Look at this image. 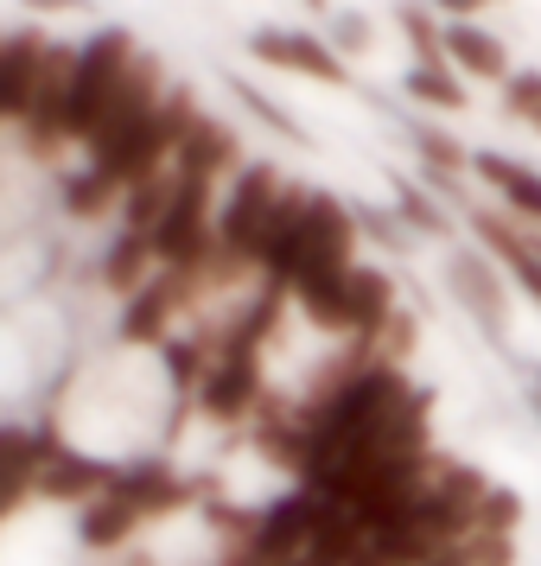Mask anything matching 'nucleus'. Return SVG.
Masks as SVG:
<instances>
[{
    "label": "nucleus",
    "mask_w": 541,
    "mask_h": 566,
    "mask_svg": "<svg viewBox=\"0 0 541 566\" xmlns=\"http://www.w3.org/2000/svg\"><path fill=\"white\" fill-rule=\"evenodd\" d=\"M427 566H471V560H465V547H459V541H452V547H439V554H434V560H427Z\"/></svg>",
    "instance_id": "obj_36"
},
{
    "label": "nucleus",
    "mask_w": 541,
    "mask_h": 566,
    "mask_svg": "<svg viewBox=\"0 0 541 566\" xmlns=\"http://www.w3.org/2000/svg\"><path fill=\"white\" fill-rule=\"evenodd\" d=\"M191 293H198V274H179V268H159L154 281L141 286L134 300H122V344H166L173 332V318L191 306Z\"/></svg>",
    "instance_id": "obj_10"
},
{
    "label": "nucleus",
    "mask_w": 541,
    "mask_h": 566,
    "mask_svg": "<svg viewBox=\"0 0 541 566\" xmlns=\"http://www.w3.org/2000/svg\"><path fill=\"white\" fill-rule=\"evenodd\" d=\"M446 286H452V300L465 306V318H471L497 350H510V274H503L485 249H452V255H446Z\"/></svg>",
    "instance_id": "obj_4"
},
{
    "label": "nucleus",
    "mask_w": 541,
    "mask_h": 566,
    "mask_svg": "<svg viewBox=\"0 0 541 566\" xmlns=\"http://www.w3.org/2000/svg\"><path fill=\"white\" fill-rule=\"evenodd\" d=\"M395 312H402L395 306V274H388V268H370V261L351 268V337L376 350V337L388 332Z\"/></svg>",
    "instance_id": "obj_17"
},
{
    "label": "nucleus",
    "mask_w": 541,
    "mask_h": 566,
    "mask_svg": "<svg viewBox=\"0 0 541 566\" xmlns=\"http://www.w3.org/2000/svg\"><path fill=\"white\" fill-rule=\"evenodd\" d=\"M159 274V249H154V230H122L115 242L103 249V286L115 300H134L141 286Z\"/></svg>",
    "instance_id": "obj_18"
},
{
    "label": "nucleus",
    "mask_w": 541,
    "mask_h": 566,
    "mask_svg": "<svg viewBox=\"0 0 541 566\" xmlns=\"http://www.w3.org/2000/svg\"><path fill=\"white\" fill-rule=\"evenodd\" d=\"M446 64L459 71L465 83H510V45L497 39L478 20H446Z\"/></svg>",
    "instance_id": "obj_14"
},
{
    "label": "nucleus",
    "mask_w": 541,
    "mask_h": 566,
    "mask_svg": "<svg viewBox=\"0 0 541 566\" xmlns=\"http://www.w3.org/2000/svg\"><path fill=\"white\" fill-rule=\"evenodd\" d=\"M71 77H77V45H52L27 122H20V140H27L32 159H52L71 147Z\"/></svg>",
    "instance_id": "obj_5"
},
{
    "label": "nucleus",
    "mask_w": 541,
    "mask_h": 566,
    "mask_svg": "<svg viewBox=\"0 0 541 566\" xmlns=\"http://www.w3.org/2000/svg\"><path fill=\"white\" fill-rule=\"evenodd\" d=\"M402 96L420 108H439V115H459L471 103V90L452 64H408V77H402Z\"/></svg>",
    "instance_id": "obj_23"
},
{
    "label": "nucleus",
    "mask_w": 541,
    "mask_h": 566,
    "mask_svg": "<svg viewBox=\"0 0 541 566\" xmlns=\"http://www.w3.org/2000/svg\"><path fill=\"white\" fill-rule=\"evenodd\" d=\"M370 39H376V32H370V13H357V7H337L332 20H325V45H332L344 64L370 52Z\"/></svg>",
    "instance_id": "obj_29"
},
{
    "label": "nucleus",
    "mask_w": 541,
    "mask_h": 566,
    "mask_svg": "<svg viewBox=\"0 0 541 566\" xmlns=\"http://www.w3.org/2000/svg\"><path fill=\"white\" fill-rule=\"evenodd\" d=\"M173 191H179V172L166 166L154 179L128 185V198H122V230H159V217L173 210Z\"/></svg>",
    "instance_id": "obj_25"
},
{
    "label": "nucleus",
    "mask_w": 541,
    "mask_h": 566,
    "mask_svg": "<svg viewBox=\"0 0 541 566\" xmlns=\"http://www.w3.org/2000/svg\"><path fill=\"white\" fill-rule=\"evenodd\" d=\"M351 210H357V230L370 235V242H383L388 255H408V249H414V230L395 217V205H388V210L383 205H351Z\"/></svg>",
    "instance_id": "obj_28"
},
{
    "label": "nucleus",
    "mask_w": 541,
    "mask_h": 566,
    "mask_svg": "<svg viewBox=\"0 0 541 566\" xmlns=\"http://www.w3.org/2000/svg\"><path fill=\"white\" fill-rule=\"evenodd\" d=\"M281 191H287V179L268 159H249L236 172L230 191H223V205H217V261H210V274L261 268V242H268V223H274Z\"/></svg>",
    "instance_id": "obj_1"
},
{
    "label": "nucleus",
    "mask_w": 541,
    "mask_h": 566,
    "mask_svg": "<svg viewBox=\"0 0 541 566\" xmlns=\"http://www.w3.org/2000/svg\"><path fill=\"white\" fill-rule=\"evenodd\" d=\"M134 64H141V45L128 27H96L77 45V77H71V140L77 147H90V134L103 128L108 103L122 96Z\"/></svg>",
    "instance_id": "obj_2"
},
{
    "label": "nucleus",
    "mask_w": 541,
    "mask_h": 566,
    "mask_svg": "<svg viewBox=\"0 0 541 566\" xmlns=\"http://www.w3.org/2000/svg\"><path fill=\"white\" fill-rule=\"evenodd\" d=\"M357 235H363L357 210L344 205V198H332V191H312L306 235H300V274H351L357 268Z\"/></svg>",
    "instance_id": "obj_6"
},
{
    "label": "nucleus",
    "mask_w": 541,
    "mask_h": 566,
    "mask_svg": "<svg viewBox=\"0 0 541 566\" xmlns=\"http://www.w3.org/2000/svg\"><path fill=\"white\" fill-rule=\"evenodd\" d=\"M115 496H128L141 522H159V515H173L191 503V484H185L173 464L159 459H141V464H122V478H115Z\"/></svg>",
    "instance_id": "obj_15"
},
{
    "label": "nucleus",
    "mask_w": 541,
    "mask_h": 566,
    "mask_svg": "<svg viewBox=\"0 0 541 566\" xmlns=\"http://www.w3.org/2000/svg\"><path fill=\"white\" fill-rule=\"evenodd\" d=\"M434 13H446V20H478L485 13V0H427Z\"/></svg>",
    "instance_id": "obj_34"
},
{
    "label": "nucleus",
    "mask_w": 541,
    "mask_h": 566,
    "mask_svg": "<svg viewBox=\"0 0 541 566\" xmlns=\"http://www.w3.org/2000/svg\"><path fill=\"white\" fill-rule=\"evenodd\" d=\"M230 90H236V103L249 108V115H256V122H268V128H274V134H287V140H306V134H300V122H293V115H287L281 103H268V96H261L256 83L230 77Z\"/></svg>",
    "instance_id": "obj_31"
},
{
    "label": "nucleus",
    "mask_w": 541,
    "mask_h": 566,
    "mask_svg": "<svg viewBox=\"0 0 541 566\" xmlns=\"http://www.w3.org/2000/svg\"><path fill=\"white\" fill-rule=\"evenodd\" d=\"M45 52H52V39L39 27L0 32V122H27L39 71H45Z\"/></svg>",
    "instance_id": "obj_11"
},
{
    "label": "nucleus",
    "mask_w": 541,
    "mask_h": 566,
    "mask_svg": "<svg viewBox=\"0 0 541 566\" xmlns=\"http://www.w3.org/2000/svg\"><path fill=\"white\" fill-rule=\"evenodd\" d=\"M122 198H128V191L108 179V172H96L90 159H83V172H64V210H71L77 223H96V217H108Z\"/></svg>",
    "instance_id": "obj_24"
},
{
    "label": "nucleus",
    "mask_w": 541,
    "mask_h": 566,
    "mask_svg": "<svg viewBox=\"0 0 541 566\" xmlns=\"http://www.w3.org/2000/svg\"><path fill=\"white\" fill-rule=\"evenodd\" d=\"M459 547L471 566H516V535H465Z\"/></svg>",
    "instance_id": "obj_33"
},
{
    "label": "nucleus",
    "mask_w": 541,
    "mask_h": 566,
    "mask_svg": "<svg viewBox=\"0 0 541 566\" xmlns=\"http://www.w3.org/2000/svg\"><path fill=\"white\" fill-rule=\"evenodd\" d=\"M306 7H312V13H325V20H332V13H337L332 0H306Z\"/></svg>",
    "instance_id": "obj_39"
},
{
    "label": "nucleus",
    "mask_w": 541,
    "mask_h": 566,
    "mask_svg": "<svg viewBox=\"0 0 541 566\" xmlns=\"http://www.w3.org/2000/svg\"><path fill=\"white\" fill-rule=\"evenodd\" d=\"M115 478H122V464L108 459H90V452H58L45 471H39V484H32V496H45V503H96L103 490H115Z\"/></svg>",
    "instance_id": "obj_13"
},
{
    "label": "nucleus",
    "mask_w": 541,
    "mask_h": 566,
    "mask_svg": "<svg viewBox=\"0 0 541 566\" xmlns=\"http://www.w3.org/2000/svg\"><path fill=\"white\" fill-rule=\"evenodd\" d=\"M408 147L420 159V179H465V166H471L459 134L434 128V122H408Z\"/></svg>",
    "instance_id": "obj_22"
},
{
    "label": "nucleus",
    "mask_w": 541,
    "mask_h": 566,
    "mask_svg": "<svg viewBox=\"0 0 541 566\" xmlns=\"http://www.w3.org/2000/svg\"><path fill=\"white\" fill-rule=\"evenodd\" d=\"M516 528H522V496L510 484H490L471 515V535H516Z\"/></svg>",
    "instance_id": "obj_27"
},
{
    "label": "nucleus",
    "mask_w": 541,
    "mask_h": 566,
    "mask_svg": "<svg viewBox=\"0 0 541 566\" xmlns=\"http://www.w3.org/2000/svg\"><path fill=\"white\" fill-rule=\"evenodd\" d=\"M268 401V382H261V344H242V337L217 332V363H210L205 388H198V408L217 420V427H236Z\"/></svg>",
    "instance_id": "obj_3"
},
{
    "label": "nucleus",
    "mask_w": 541,
    "mask_h": 566,
    "mask_svg": "<svg viewBox=\"0 0 541 566\" xmlns=\"http://www.w3.org/2000/svg\"><path fill=\"white\" fill-rule=\"evenodd\" d=\"M332 515V503L325 496H312V490H287V496H274L268 510H261V528L256 541L242 547V554H256L261 566H287L300 560L312 547V535H319V522Z\"/></svg>",
    "instance_id": "obj_7"
},
{
    "label": "nucleus",
    "mask_w": 541,
    "mask_h": 566,
    "mask_svg": "<svg viewBox=\"0 0 541 566\" xmlns=\"http://www.w3.org/2000/svg\"><path fill=\"white\" fill-rule=\"evenodd\" d=\"M249 159H242V140H236L230 122H217V115H198V128L179 140V154H173V172L179 179H236Z\"/></svg>",
    "instance_id": "obj_12"
},
{
    "label": "nucleus",
    "mask_w": 541,
    "mask_h": 566,
    "mask_svg": "<svg viewBox=\"0 0 541 566\" xmlns=\"http://www.w3.org/2000/svg\"><path fill=\"white\" fill-rule=\"evenodd\" d=\"M402 32H408L414 45V64H446V27L434 20V7H420V0H402Z\"/></svg>",
    "instance_id": "obj_26"
},
{
    "label": "nucleus",
    "mask_w": 541,
    "mask_h": 566,
    "mask_svg": "<svg viewBox=\"0 0 541 566\" xmlns=\"http://www.w3.org/2000/svg\"><path fill=\"white\" fill-rule=\"evenodd\" d=\"M217 566H261V560H256V554H223Z\"/></svg>",
    "instance_id": "obj_38"
},
{
    "label": "nucleus",
    "mask_w": 541,
    "mask_h": 566,
    "mask_svg": "<svg viewBox=\"0 0 541 566\" xmlns=\"http://www.w3.org/2000/svg\"><path fill=\"white\" fill-rule=\"evenodd\" d=\"M7 433H13V427H0V464H7Z\"/></svg>",
    "instance_id": "obj_40"
},
{
    "label": "nucleus",
    "mask_w": 541,
    "mask_h": 566,
    "mask_svg": "<svg viewBox=\"0 0 541 566\" xmlns=\"http://www.w3.org/2000/svg\"><path fill=\"white\" fill-rule=\"evenodd\" d=\"M32 13H83V0H27Z\"/></svg>",
    "instance_id": "obj_35"
},
{
    "label": "nucleus",
    "mask_w": 541,
    "mask_h": 566,
    "mask_svg": "<svg viewBox=\"0 0 541 566\" xmlns=\"http://www.w3.org/2000/svg\"><path fill=\"white\" fill-rule=\"evenodd\" d=\"M134 528H141V510H134L128 496H115V490H103L96 503H83L77 510V541L90 547V554H115V547H128Z\"/></svg>",
    "instance_id": "obj_20"
},
{
    "label": "nucleus",
    "mask_w": 541,
    "mask_h": 566,
    "mask_svg": "<svg viewBox=\"0 0 541 566\" xmlns=\"http://www.w3.org/2000/svg\"><path fill=\"white\" fill-rule=\"evenodd\" d=\"M465 217H471V230L485 242V255L541 306V230L535 223H522L510 210H485V205H465Z\"/></svg>",
    "instance_id": "obj_9"
},
{
    "label": "nucleus",
    "mask_w": 541,
    "mask_h": 566,
    "mask_svg": "<svg viewBox=\"0 0 541 566\" xmlns=\"http://www.w3.org/2000/svg\"><path fill=\"white\" fill-rule=\"evenodd\" d=\"M529 408H535V420H541V363L529 369Z\"/></svg>",
    "instance_id": "obj_37"
},
{
    "label": "nucleus",
    "mask_w": 541,
    "mask_h": 566,
    "mask_svg": "<svg viewBox=\"0 0 541 566\" xmlns=\"http://www.w3.org/2000/svg\"><path fill=\"white\" fill-rule=\"evenodd\" d=\"M503 115H516L522 128L541 134V71H516V77L503 83Z\"/></svg>",
    "instance_id": "obj_30"
},
{
    "label": "nucleus",
    "mask_w": 541,
    "mask_h": 566,
    "mask_svg": "<svg viewBox=\"0 0 541 566\" xmlns=\"http://www.w3.org/2000/svg\"><path fill=\"white\" fill-rule=\"evenodd\" d=\"M293 306L312 332L351 337V274H300L293 281Z\"/></svg>",
    "instance_id": "obj_19"
},
{
    "label": "nucleus",
    "mask_w": 541,
    "mask_h": 566,
    "mask_svg": "<svg viewBox=\"0 0 541 566\" xmlns=\"http://www.w3.org/2000/svg\"><path fill=\"white\" fill-rule=\"evenodd\" d=\"M471 172L503 198V210L510 217H522V223H535L541 230V172L529 166V159H510V154H471Z\"/></svg>",
    "instance_id": "obj_16"
},
{
    "label": "nucleus",
    "mask_w": 541,
    "mask_h": 566,
    "mask_svg": "<svg viewBox=\"0 0 541 566\" xmlns=\"http://www.w3.org/2000/svg\"><path fill=\"white\" fill-rule=\"evenodd\" d=\"M414 337H420L414 312H395V318H388V332L376 337V363H395V369H402V363H408V350H414Z\"/></svg>",
    "instance_id": "obj_32"
},
{
    "label": "nucleus",
    "mask_w": 541,
    "mask_h": 566,
    "mask_svg": "<svg viewBox=\"0 0 541 566\" xmlns=\"http://www.w3.org/2000/svg\"><path fill=\"white\" fill-rule=\"evenodd\" d=\"M388 198H395V217H402L414 235H434V242H446V235L459 230L452 205H446V198H434L427 185H414L408 172H388Z\"/></svg>",
    "instance_id": "obj_21"
},
{
    "label": "nucleus",
    "mask_w": 541,
    "mask_h": 566,
    "mask_svg": "<svg viewBox=\"0 0 541 566\" xmlns=\"http://www.w3.org/2000/svg\"><path fill=\"white\" fill-rule=\"evenodd\" d=\"M249 57L268 64V71H293L306 83H351V64L325 45V32H306V27H256L249 32Z\"/></svg>",
    "instance_id": "obj_8"
}]
</instances>
